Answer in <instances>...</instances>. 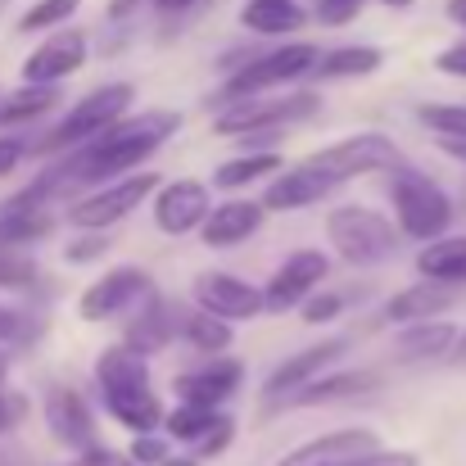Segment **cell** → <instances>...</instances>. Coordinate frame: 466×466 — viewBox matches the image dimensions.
Wrapping results in <instances>:
<instances>
[{
	"mask_svg": "<svg viewBox=\"0 0 466 466\" xmlns=\"http://www.w3.org/2000/svg\"><path fill=\"white\" fill-rule=\"evenodd\" d=\"M96 380L105 390L109 412L123 426H132L137 435H150L158 421H163V408H158V394H155V385H150V367H146V353L141 349H132V344L109 349L96 362Z\"/></svg>",
	"mask_w": 466,
	"mask_h": 466,
	"instance_id": "cell-1",
	"label": "cell"
},
{
	"mask_svg": "<svg viewBox=\"0 0 466 466\" xmlns=\"http://www.w3.org/2000/svg\"><path fill=\"white\" fill-rule=\"evenodd\" d=\"M326 236H330L335 254H339L344 263H353V268L385 263V258L399 249L394 227H390L376 208H362V204L330 208V218H326Z\"/></svg>",
	"mask_w": 466,
	"mask_h": 466,
	"instance_id": "cell-2",
	"label": "cell"
},
{
	"mask_svg": "<svg viewBox=\"0 0 466 466\" xmlns=\"http://www.w3.org/2000/svg\"><path fill=\"white\" fill-rule=\"evenodd\" d=\"M390 195H394V208H399L403 231L417 236V240H435V236H444V227L453 222L449 195H444L431 177H421V172H412V167H399V172H394Z\"/></svg>",
	"mask_w": 466,
	"mask_h": 466,
	"instance_id": "cell-3",
	"label": "cell"
},
{
	"mask_svg": "<svg viewBox=\"0 0 466 466\" xmlns=\"http://www.w3.org/2000/svg\"><path fill=\"white\" fill-rule=\"evenodd\" d=\"M399 150L390 137L380 132H362V137H349L339 146H326L309 158V167H317L321 177L330 181H349V177H362V172H376V167H394Z\"/></svg>",
	"mask_w": 466,
	"mask_h": 466,
	"instance_id": "cell-4",
	"label": "cell"
},
{
	"mask_svg": "<svg viewBox=\"0 0 466 466\" xmlns=\"http://www.w3.org/2000/svg\"><path fill=\"white\" fill-rule=\"evenodd\" d=\"M132 86L127 82H118V86H100L96 96H86L55 132H50V150H64V146H73V141H82V137H100V132H109L123 114H127V105H132Z\"/></svg>",
	"mask_w": 466,
	"mask_h": 466,
	"instance_id": "cell-5",
	"label": "cell"
},
{
	"mask_svg": "<svg viewBox=\"0 0 466 466\" xmlns=\"http://www.w3.org/2000/svg\"><path fill=\"white\" fill-rule=\"evenodd\" d=\"M317 68V46L299 41V46H281L263 59H254L249 68H240L231 82H227V96L231 100H245V96H263L268 86H281V82H295Z\"/></svg>",
	"mask_w": 466,
	"mask_h": 466,
	"instance_id": "cell-6",
	"label": "cell"
},
{
	"mask_svg": "<svg viewBox=\"0 0 466 466\" xmlns=\"http://www.w3.org/2000/svg\"><path fill=\"white\" fill-rule=\"evenodd\" d=\"M312 109H317V96H286V100L245 96V100H236V105L218 118V132H222V137H249V132H263V127H281V123L309 118Z\"/></svg>",
	"mask_w": 466,
	"mask_h": 466,
	"instance_id": "cell-7",
	"label": "cell"
},
{
	"mask_svg": "<svg viewBox=\"0 0 466 466\" xmlns=\"http://www.w3.org/2000/svg\"><path fill=\"white\" fill-rule=\"evenodd\" d=\"M155 190V177L150 172H141V177H123V181H114L109 190H100V195H91V199H82L77 208H73V222L77 227H86V231H100V227H114V222H123L146 195Z\"/></svg>",
	"mask_w": 466,
	"mask_h": 466,
	"instance_id": "cell-8",
	"label": "cell"
},
{
	"mask_svg": "<svg viewBox=\"0 0 466 466\" xmlns=\"http://www.w3.org/2000/svg\"><path fill=\"white\" fill-rule=\"evenodd\" d=\"M321 277H326V254H317V249L290 254V258L277 268V277L263 286V299H268V309L272 312L299 309L312 290H317V281H321Z\"/></svg>",
	"mask_w": 466,
	"mask_h": 466,
	"instance_id": "cell-9",
	"label": "cell"
},
{
	"mask_svg": "<svg viewBox=\"0 0 466 466\" xmlns=\"http://www.w3.org/2000/svg\"><path fill=\"white\" fill-rule=\"evenodd\" d=\"M195 304L218 312V317H227V321H240V317H254V312L268 309V299H263L258 286H249L240 277H227V272H204L195 281Z\"/></svg>",
	"mask_w": 466,
	"mask_h": 466,
	"instance_id": "cell-10",
	"label": "cell"
},
{
	"mask_svg": "<svg viewBox=\"0 0 466 466\" xmlns=\"http://www.w3.org/2000/svg\"><path fill=\"white\" fill-rule=\"evenodd\" d=\"M208 213H213L208 208V190L199 181H172V186H163L155 195V222L158 231H167V236H186V231L204 227Z\"/></svg>",
	"mask_w": 466,
	"mask_h": 466,
	"instance_id": "cell-11",
	"label": "cell"
},
{
	"mask_svg": "<svg viewBox=\"0 0 466 466\" xmlns=\"http://www.w3.org/2000/svg\"><path fill=\"white\" fill-rule=\"evenodd\" d=\"M380 440L371 431H335V435H321L304 449H295L290 458H281L277 466H349L367 453H376Z\"/></svg>",
	"mask_w": 466,
	"mask_h": 466,
	"instance_id": "cell-12",
	"label": "cell"
},
{
	"mask_svg": "<svg viewBox=\"0 0 466 466\" xmlns=\"http://www.w3.org/2000/svg\"><path fill=\"white\" fill-rule=\"evenodd\" d=\"M141 295H146V272H141V268H118V272L100 277V281L82 295L77 312H82L86 321H105V317H118V312L127 309L132 299H141Z\"/></svg>",
	"mask_w": 466,
	"mask_h": 466,
	"instance_id": "cell-13",
	"label": "cell"
},
{
	"mask_svg": "<svg viewBox=\"0 0 466 466\" xmlns=\"http://www.w3.org/2000/svg\"><path fill=\"white\" fill-rule=\"evenodd\" d=\"M86 64V41L82 32H59L50 36L41 50H32V59L23 64V77L27 82H59L68 73H77Z\"/></svg>",
	"mask_w": 466,
	"mask_h": 466,
	"instance_id": "cell-14",
	"label": "cell"
},
{
	"mask_svg": "<svg viewBox=\"0 0 466 466\" xmlns=\"http://www.w3.org/2000/svg\"><path fill=\"white\" fill-rule=\"evenodd\" d=\"M263 222V204H249V199H227L222 208H213L204 218V245L208 249H231L240 240H249Z\"/></svg>",
	"mask_w": 466,
	"mask_h": 466,
	"instance_id": "cell-15",
	"label": "cell"
},
{
	"mask_svg": "<svg viewBox=\"0 0 466 466\" xmlns=\"http://www.w3.org/2000/svg\"><path fill=\"white\" fill-rule=\"evenodd\" d=\"M236 385H240V362H208V367H199V371H186V376H177V394L186 399V403H199V408H218V403H227L231 394H236Z\"/></svg>",
	"mask_w": 466,
	"mask_h": 466,
	"instance_id": "cell-16",
	"label": "cell"
},
{
	"mask_svg": "<svg viewBox=\"0 0 466 466\" xmlns=\"http://www.w3.org/2000/svg\"><path fill=\"white\" fill-rule=\"evenodd\" d=\"M167 435L186 440V444H199V449H222V444H231V421H222L213 408L181 403L177 412H167Z\"/></svg>",
	"mask_w": 466,
	"mask_h": 466,
	"instance_id": "cell-17",
	"label": "cell"
},
{
	"mask_svg": "<svg viewBox=\"0 0 466 466\" xmlns=\"http://www.w3.org/2000/svg\"><path fill=\"white\" fill-rule=\"evenodd\" d=\"M339 353H344V339H321V344H312L309 353H295L290 362H281V367L272 371L268 394H272V399H290L295 390H304L312 376H317L326 362H335Z\"/></svg>",
	"mask_w": 466,
	"mask_h": 466,
	"instance_id": "cell-18",
	"label": "cell"
},
{
	"mask_svg": "<svg viewBox=\"0 0 466 466\" xmlns=\"http://www.w3.org/2000/svg\"><path fill=\"white\" fill-rule=\"evenodd\" d=\"M453 299H458V286H453V281H431V277H426V281L408 286L403 295H394L390 309H385V317L399 321V326H408V321H426V317L444 312Z\"/></svg>",
	"mask_w": 466,
	"mask_h": 466,
	"instance_id": "cell-19",
	"label": "cell"
},
{
	"mask_svg": "<svg viewBox=\"0 0 466 466\" xmlns=\"http://www.w3.org/2000/svg\"><path fill=\"white\" fill-rule=\"evenodd\" d=\"M335 181L330 177H321L317 167H295V172H286V177H277L272 186H268V195H263V208H277V213H290V208H304L312 199H321L326 190H330Z\"/></svg>",
	"mask_w": 466,
	"mask_h": 466,
	"instance_id": "cell-20",
	"label": "cell"
},
{
	"mask_svg": "<svg viewBox=\"0 0 466 466\" xmlns=\"http://www.w3.org/2000/svg\"><path fill=\"white\" fill-rule=\"evenodd\" d=\"M46 421H50V431H55L59 444H68V449H86L91 444V412H86V403L73 390H55L50 394Z\"/></svg>",
	"mask_w": 466,
	"mask_h": 466,
	"instance_id": "cell-21",
	"label": "cell"
},
{
	"mask_svg": "<svg viewBox=\"0 0 466 466\" xmlns=\"http://www.w3.org/2000/svg\"><path fill=\"white\" fill-rule=\"evenodd\" d=\"M36 199H41V190H27V195L0 204V245H23V240L50 231V213L36 208Z\"/></svg>",
	"mask_w": 466,
	"mask_h": 466,
	"instance_id": "cell-22",
	"label": "cell"
},
{
	"mask_svg": "<svg viewBox=\"0 0 466 466\" xmlns=\"http://www.w3.org/2000/svg\"><path fill=\"white\" fill-rule=\"evenodd\" d=\"M458 330L449 321H408V330L399 335V358L403 362H421V358H444L458 349Z\"/></svg>",
	"mask_w": 466,
	"mask_h": 466,
	"instance_id": "cell-23",
	"label": "cell"
},
{
	"mask_svg": "<svg viewBox=\"0 0 466 466\" xmlns=\"http://www.w3.org/2000/svg\"><path fill=\"white\" fill-rule=\"evenodd\" d=\"M417 268H421V277H431V281H453V286H462L466 281V236H435V240L417 254Z\"/></svg>",
	"mask_w": 466,
	"mask_h": 466,
	"instance_id": "cell-24",
	"label": "cell"
},
{
	"mask_svg": "<svg viewBox=\"0 0 466 466\" xmlns=\"http://www.w3.org/2000/svg\"><path fill=\"white\" fill-rule=\"evenodd\" d=\"M362 390H376V376H367V371H339V376H330V380H309V385L295 390L286 403H295V408H317V403L353 399V394H362Z\"/></svg>",
	"mask_w": 466,
	"mask_h": 466,
	"instance_id": "cell-25",
	"label": "cell"
},
{
	"mask_svg": "<svg viewBox=\"0 0 466 466\" xmlns=\"http://www.w3.org/2000/svg\"><path fill=\"white\" fill-rule=\"evenodd\" d=\"M240 18H245V27H254L263 36H281V32L304 27V9L295 0H249Z\"/></svg>",
	"mask_w": 466,
	"mask_h": 466,
	"instance_id": "cell-26",
	"label": "cell"
},
{
	"mask_svg": "<svg viewBox=\"0 0 466 466\" xmlns=\"http://www.w3.org/2000/svg\"><path fill=\"white\" fill-rule=\"evenodd\" d=\"M55 100H59L55 82H32V86L14 91V96L0 105V123H27V118H41L46 109H55Z\"/></svg>",
	"mask_w": 466,
	"mask_h": 466,
	"instance_id": "cell-27",
	"label": "cell"
},
{
	"mask_svg": "<svg viewBox=\"0 0 466 466\" xmlns=\"http://www.w3.org/2000/svg\"><path fill=\"white\" fill-rule=\"evenodd\" d=\"M181 330H186V339H190L199 353H222V349L231 344V321L218 317V312H208V309L186 312Z\"/></svg>",
	"mask_w": 466,
	"mask_h": 466,
	"instance_id": "cell-28",
	"label": "cell"
},
{
	"mask_svg": "<svg viewBox=\"0 0 466 466\" xmlns=\"http://www.w3.org/2000/svg\"><path fill=\"white\" fill-rule=\"evenodd\" d=\"M380 68V50L371 46H344V50H330L312 73L317 77H362V73H376Z\"/></svg>",
	"mask_w": 466,
	"mask_h": 466,
	"instance_id": "cell-29",
	"label": "cell"
},
{
	"mask_svg": "<svg viewBox=\"0 0 466 466\" xmlns=\"http://www.w3.org/2000/svg\"><path fill=\"white\" fill-rule=\"evenodd\" d=\"M281 158L277 155H249V158H236V163H222L218 167V186L222 190H236V186H249L258 172H277Z\"/></svg>",
	"mask_w": 466,
	"mask_h": 466,
	"instance_id": "cell-30",
	"label": "cell"
},
{
	"mask_svg": "<svg viewBox=\"0 0 466 466\" xmlns=\"http://www.w3.org/2000/svg\"><path fill=\"white\" fill-rule=\"evenodd\" d=\"M421 123L440 132V141H466V105H426Z\"/></svg>",
	"mask_w": 466,
	"mask_h": 466,
	"instance_id": "cell-31",
	"label": "cell"
},
{
	"mask_svg": "<svg viewBox=\"0 0 466 466\" xmlns=\"http://www.w3.org/2000/svg\"><path fill=\"white\" fill-rule=\"evenodd\" d=\"M77 5L82 0H36L23 18H18V27L23 32H41V27H55V23H64V18H73L77 14Z\"/></svg>",
	"mask_w": 466,
	"mask_h": 466,
	"instance_id": "cell-32",
	"label": "cell"
},
{
	"mask_svg": "<svg viewBox=\"0 0 466 466\" xmlns=\"http://www.w3.org/2000/svg\"><path fill=\"white\" fill-rule=\"evenodd\" d=\"M163 339H167V321H163V304L155 299V304L146 309V321H137V326H132L127 344H132V349H141V353H155Z\"/></svg>",
	"mask_w": 466,
	"mask_h": 466,
	"instance_id": "cell-33",
	"label": "cell"
},
{
	"mask_svg": "<svg viewBox=\"0 0 466 466\" xmlns=\"http://www.w3.org/2000/svg\"><path fill=\"white\" fill-rule=\"evenodd\" d=\"M132 458H137V462H167V444H163V440H155V435H141V440H137V444H132Z\"/></svg>",
	"mask_w": 466,
	"mask_h": 466,
	"instance_id": "cell-34",
	"label": "cell"
},
{
	"mask_svg": "<svg viewBox=\"0 0 466 466\" xmlns=\"http://www.w3.org/2000/svg\"><path fill=\"white\" fill-rule=\"evenodd\" d=\"M362 9V0H321V23H349Z\"/></svg>",
	"mask_w": 466,
	"mask_h": 466,
	"instance_id": "cell-35",
	"label": "cell"
},
{
	"mask_svg": "<svg viewBox=\"0 0 466 466\" xmlns=\"http://www.w3.org/2000/svg\"><path fill=\"white\" fill-rule=\"evenodd\" d=\"M349 466H417V458L412 453H367V458H358V462H349Z\"/></svg>",
	"mask_w": 466,
	"mask_h": 466,
	"instance_id": "cell-36",
	"label": "cell"
},
{
	"mask_svg": "<svg viewBox=\"0 0 466 466\" xmlns=\"http://www.w3.org/2000/svg\"><path fill=\"white\" fill-rule=\"evenodd\" d=\"M335 312H339V295H317L309 309H304V317L309 321H330Z\"/></svg>",
	"mask_w": 466,
	"mask_h": 466,
	"instance_id": "cell-37",
	"label": "cell"
},
{
	"mask_svg": "<svg viewBox=\"0 0 466 466\" xmlns=\"http://www.w3.org/2000/svg\"><path fill=\"white\" fill-rule=\"evenodd\" d=\"M73 466H137L132 458H123V453H105V449H91V453H82Z\"/></svg>",
	"mask_w": 466,
	"mask_h": 466,
	"instance_id": "cell-38",
	"label": "cell"
},
{
	"mask_svg": "<svg viewBox=\"0 0 466 466\" xmlns=\"http://www.w3.org/2000/svg\"><path fill=\"white\" fill-rule=\"evenodd\" d=\"M440 73H453V77H466V46H453V50H444L440 59Z\"/></svg>",
	"mask_w": 466,
	"mask_h": 466,
	"instance_id": "cell-39",
	"label": "cell"
},
{
	"mask_svg": "<svg viewBox=\"0 0 466 466\" xmlns=\"http://www.w3.org/2000/svg\"><path fill=\"white\" fill-rule=\"evenodd\" d=\"M18 158H23V141L0 137V177H5V172H14V167H18Z\"/></svg>",
	"mask_w": 466,
	"mask_h": 466,
	"instance_id": "cell-40",
	"label": "cell"
},
{
	"mask_svg": "<svg viewBox=\"0 0 466 466\" xmlns=\"http://www.w3.org/2000/svg\"><path fill=\"white\" fill-rule=\"evenodd\" d=\"M137 5H146V0H109V14H114V18H123V14H132Z\"/></svg>",
	"mask_w": 466,
	"mask_h": 466,
	"instance_id": "cell-41",
	"label": "cell"
},
{
	"mask_svg": "<svg viewBox=\"0 0 466 466\" xmlns=\"http://www.w3.org/2000/svg\"><path fill=\"white\" fill-rule=\"evenodd\" d=\"M14 330H18V321H14V312H5V309H0V339H9Z\"/></svg>",
	"mask_w": 466,
	"mask_h": 466,
	"instance_id": "cell-42",
	"label": "cell"
},
{
	"mask_svg": "<svg viewBox=\"0 0 466 466\" xmlns=\"http://www.w3.org/2000/svg\"><path fill=\"white\" fill-rule=\"evenodd\" d=\"M449 18H453V23H462V27H466V0H449Z\"/></svg>",
	"mask_w": 466,
	"mask_h": 466,
	"instance_id": "cell-43",
	"label": "cell"
},
{
	"mask_svg": "<svg viewBox=\"0 0 466 466\" xmlns=\"http://www.w3.org/2000/svg\"><path fill=\"white\" fill-rule=\"evenodd\" d=\"M158 9H167V14H177V9H190L195 0H155Z\"/></svg>",
	"mask_w": 466,
	"mask_h": 466,
	"instance_id": "cell-44",
	"label": "cell"
},
{
	"mask_svg": "<svg viewBox=\"0 0 466 466\" xmlns=\"http://www.w3.org/2000/svg\"><path fill=\"white\" fill-rule=\"evenodd\" d=\"M440 146H444L453 158H462V163H466V141H440Z\"/></svg>",
	"mask_w": 466,
	"mask_h": 466,
	"instance_id": "cell-45",
	"label": "cell"
},
{
	"mask_svg": "<svg viewBox=\"0 0 466 466\" xmlns=\"http://www.w3.org/2000/svg\"><path fill=\"white\" fill-rule=\"evenodd\" d=\"M9 431V403H5V394H0V435Z\"/></svg>",
	"mask_w": 466,
	"mask_h": 466,
	"instance_id": "cell-46",
	"label": "cell"
},
{
	"mask_svg": "<svg viewBox=\"0 0 466 466\" xmlns=\"http://www.w3.org/2000/svg\"><path fill=\"white\" fill-rule=\"evenodd\" d=\"M453 358H458V362H466V330H462V339H458V349H453Z\"/></svg>",
	"mask_w": 466,
	"mask_h": 466,
	"instance_id": "cell-47",
	"label": "cell"
},
{
	"mask_svg": "<svg viewBox=\"0 0 466 466\" xmlns=\"http://www.w3.org/2000/svg\"><path fill=\"white\" fill-rule=\"evenodd\" d=\"M158 466H195L190 458H167V462H158Z\"/></svg>",
	"mask_w": 466,
	"mask_h": 466,
	"instance_id": "cell-48",
	"label": "cell"
},
{
	"mask_svg": "<svg viewBox=\"0 0 466 466\" xmlns=\"http://www.w3.org/2000/svg\"><path fill=\"white\" fill-rule=\"evenodd\" d=\"M385 5H394V9H399V5H412V0H385Z\"/></svg>",
	"mask_w": 466,
	"mask_h": 466,
	"instance_id": "cell-49",
	"label": "cell"
}]
</instances>
